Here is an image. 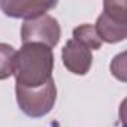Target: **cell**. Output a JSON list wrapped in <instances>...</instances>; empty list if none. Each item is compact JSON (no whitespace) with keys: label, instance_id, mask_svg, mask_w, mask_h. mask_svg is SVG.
Instances as JSON below:
<instances>
[{"label":"cell","instance_id":"obj_6","mask_svg":"<svg viewBox=\"0 0 127 127\" xmlns=\"http://www.w3.org/2000/svg\"><path fill=\"white\" fill-rule=\"evenodd\" d=\"M61 60L64 67L73 75H87L91 69L93 55L88 48L75 39H69L61 49Z\"/></svg>","mask_w":127,"mask_h":127},{"label":"cell","instance_id":"obj_4","mask_svg":"<svg viewBox=\"0 0 127 127\" xmlns=\"http://www.w3.org/2000/svg\"><path fill=\"white\" fill-rule=\"evenodd\" d=\"M61 27L58 21L45 14L34 20H27L21 26V40L24 43H42L51 49L60 42Z\"/></svg>","mask_w":127,"mask_h":127},{"label":"cell","instance_id":"obj_5","mask_svg":"<svg viewBox=\"0 0 127 127\" xmlns=\"http://www.w3.org/2000/svg\"><path fill=\"white\" fill-rule=\"evenodd\" d=\"M55 6L57 2L46 0H0V9L6 17L24 18L26 21L39 18Z\"/></svg>","mask_w":127,"mask_h":127},{"label":"cell","instance_id":"obj_3","mask_svg":"<svg viewBox=\"0 0 127 127\" xmlns=\"http://www.w3.org/2000/svg\"><path fill=\"white\" fill-rule=\"evenodd\" d=\"M17 103L20 109L30 118H42L51 112L57 99V88L54 79L36 88H24L15 85Z\"/></svg>","mask_w":127,"mask_h":127},{"label":"cell","instance_id":"obj_7","mask_svg":"<svg viewBox=\"0 0 127 127\" xmlns=\"http://www.w3.org/2000/svg\"><path fill=\"white\" fill-rule=\"evenodd\" d=\"M72 39L78 40L85 48H88L90 51L100 49V46H102V40L97 36V32H96L94 26H91V24H82V26L75 27L73 29V37Z\"/></svg>","mask_w":127,"mask_h":127},{"label":"cell","instance_id":"obj_8","mask_svg":"<svg viewBox=\"0 0 127 127\" xmlns=\"http://www.w3.org/2000/svg\"><path fill=\"white\" fill-rule=\"evenodd\" d=\"M17 51L14 46L0 42V81L8 79L14 70V58Z\"/></svg>","mask_w":127,"mask_h":127},{"label":"cell","instance_id":"obj_9","mask_svg":"<svg viewBox=\"0 0 127 127\" xmlns=\"http://www.w3.org/2000/svg\"><path fill=\"white\" fill-rule=\"evenodd\" d=\"M111 72L115 78H118L120 81H126V67H124V52H121L120 55L114 57L112 63H111Z\"/></svg>","mask_w":127,"mask_h":127},{"label":"cell","instance_id":"obj_2","mask_svg":"<svg viewBox=\"0 0 127 127\" xmlns=\"http://www.w3.org/2000/svg\"><path fill=\"white\" fill-rule=\"evenodd\" d=\"M94 29L102 43L123 42L127 37V3L124 0L105 2Z\"/></svg>","mask_w":127,"mask_h":127},{"label":"cell","instance_id":"obj_1","mask_svg":"<svg viewBox=\"0 0 127 127\" xmlns=\"http://www.w3.org/2000/svg\"><path fill=\"white\" fill-rule=\"evenodd\" d=\"M54 54L52 49L42 43H24L14 58L17 85L36 88L52 79Z\"/></svg>","mask_w":127,"mask_h":127}]
</instances>
